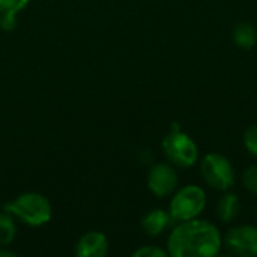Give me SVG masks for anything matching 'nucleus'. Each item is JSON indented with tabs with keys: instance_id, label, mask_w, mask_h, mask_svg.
<instances>
[{
	"instance_id": "dca6fc26",
	"label": "nucleus",
	"mask_w": 257,
	"mask_h": 257,
	"mask_svg": "<svg viewBox=\"0 0 257 257\" xmlns=\"http://www.w3.org/2000/svg\"><path fill=\"white\" fill-rule=\"evenodd\" d=\"M134 257H166L167 253L158 247H154V245H146V247H142L139 250L134 251Z\"/></svg>"
},
{
	"instance_id": "f8f14e48",
	"label": "nucleus",
	"mask_w": 257,
	"mask_h": 257,
	"mask_svg": "<svg viewBox=\"0 0 257 257\" xmlns=\"http://www.w3.org/2000/svg\"><path fill=\"white\" fill-rule=\"evenodd\" d=\"M17 235V226L14 217L9 212L0 214V247H8Z\"/></svg>"
},
{
	"instance_id": "7ed1b4c3",
	"label": "nucleus",
	"mask_w": 257,
	"mask_h": 257,
	"mask_svg": "<svg viewBox=\"0 0 257 257\" xmlns=\"http://www.w3.org/2000/svg\"><path fill=\"white\" fill-rule=\"evenodd\" d=\"M206 206V194L197 185H187L179 190L170 202V218L182 223L197 218Z\"/></svg>"
},
{
	"instance_id": "9b49d317",
	"label": "nucleus",
	"mask_w": 257,
	"mask_h": 257,
	"mask_svg": "<svg viewBox=\"0 0 257 257\" xmlns=\"http://www.w3.org/2000/svg\"><path fill=\"white\" fill-rule=\"evenodd\" d=\"M233 41L244 50H251L257 44L256 27L250 23H239L233 29Z\"/></svg>"
},
{
	"instance_id": "f257e3e1",
	"label": "nucleus",
	"mask_w": 257,
	"mask_h": 257,
	"mask_svg": "<svg viewBox=\"0 0 257 257\" xmlns=\"http://www.w3.org/2000/svg\"><path fill=\"white\" fill-rule=\"evenodd\" d=\"M167 248L173 257H214L220 253L221 236L214 224L193 218L175 227Z\"/></svg>"
},
{
	"instance_id": "f03ea898",
	"label": "nucleus",
	"mask_w": 257,
	"mask_h": 257,
	"mask_svg": "<svg viewBox=\"0 0 257 257\" xmlns=\"http://www.w3.org/2000/svg\"><path fill=\"white\" fill-rule=\"evenodd\" d=\"M5 211L21 220L30 227H41L50 223L53 217L51 203L39 193H23L5 206Z\"/></svg>"
},
{
	"instance_id": "f3484780",
	"label": "nucleus",
	"mask_w": 257,
	"mask_h": 257,
	"mask_svg": "<svg viewBox=\"0 0 257 257\" xmlns=\"http://www.w3.org/2000/svg\"><path fill=\"white\" fill-rule=\"evenodd\" d=\"M17 15L14 14H0V27L5 32H12L17 29Z\"/></svg>"
},
{
	"instance_id": "a211bd4d",
	"label": "nucleus",
	"mask_w": 257,
	"mask_h": 257,
	"mask_svg": "<svg viewBox=\"0 0 257 257\" xmlns=\"http://www.w3.org/2000/svg\"><path fill=\"white\" fill-rule=\"evenodd\" d=\"M0 257H15V253H12V251H3V250H0Z\"/></svg>"
},
{
	"instance_id": "1a4fd4ad",
	"label": "nucleus",
	"mask_w": 257,
	"mask_h": 257,
	"mask_svg": "<svg viewBox=\"0 0 257 257\" xmlns=\"http://www.w3.org/2000/svg\"><path fill=\"white\" fill-rule=\"evenodd\" d=\"M170 214L163 209H154L142 218V229L149 236H158L170 224Z\"/></svg>"
},
{
	"instance_id": "0eeeda50",
	"label": "nucleus",
	"mask_w": 257,
	"mask_h": 257,
	"mask_svg": "<svg viewBox=\"0 0 257 257\" xmlns=\"http://www.w3.org/2000/svg\"><path fill=\"white\" fill-rule=\"evenodd\" d=\"M178 185V175L169 164H157L149 170L148 187L157 197L170 196Z\"/></svg>"
},
{
	"instance_id": "9d476101",
	"label": "nucleus",
	"mask_w": 257,
	"mask_h": 257,
	"mask_svg": "<svg viewBox=\"0 0 257 257\" xmlns=\"http://www.w3.org/2000/svg\"><path fill=\"white\" fill-rule=\"evenodd\" d=\"M239 209H241L239 199L236 194H232V193L224 194L218 200V205H217L218 218L224 223H230L232 220H235L239 214Z\"/></svg>"
},
{
	"instance_id": "ddd939ff",
	"label": "nucleus",
	"mask_w": 257,
	"mask_h": 257,
	"mask_svg": "<svg viewBox=\"0 0 257 257\" xmlns=\"http://www.w3.org/2000/svg\"><path fill=\"white\" fill-rule=\"evenodd\" d=\"M30 0H0V14H14L17 15L23 11Z\"/></svg>"
},
{
	"instance_id": "2eb2a0df",
	"label": "nucleus",
	"mask_w": 257,
	"mask_h": 257,
	"mask_svg": "<svg viewBox=\"0 0 257 257\" xmlns=\"http://www.w3.org/2000/svg\"><path fill=\"white\" fill-rule=\"evenodd\" d=\"M244 145L247 151L257 157V125H251L244 134Z\"/></svg>"
},
{
	"instance_id": "20e7f679",
	"label": "nucleus",
	"mask_w": 257,
	"mask_h": 257,
	"mask_svg": "<svg viewBox=\"0 0 257 257\" xmlns=\"http://www.w3.org/2000/svg\"><path fill=\"white\" fill-rule=\"evenodd\" d=\"M163 149L166 157L179 167H193L199 158L197 145L190 136L181 133L178 123H173L172 133L163 140Z\"/></svg>"
},
{
	"instance_id": "39448f33",
	"label": "nucleus",
	"mask_w": 257,
	"mask_h": 257,
	"mask_svg": "<svg viewBox=\"0 0 257 257\" xmlns=\"http://www.w3.org/2000/svg\"><path fill=\"white\" fill-rule=\"evenodd\" d=\"M202 176L215 190L227 191L235 182V172L230 161L221 154H208L200 164Z\"/></svg>"
},
{
	"instance_id": "4468645a",
	"label": "nucleus",
	"mask_w": 257,
	"mask_h": 257,
	"mask_svg": "<svg viewBox=\"0 0 257 257\" xmlns=\"http://www.w3.org/2000/svg\"><path fill=\"white\" fill-rule=\"evenodd\" d=\"M242 184L250 193L257 194V166L248 167L242 173Z\"/></svg>"
},
{
	"instance_id": "423d86ee",
	"label": "nucleus",
	"mask_w": 257,
	"mask_h": 257,
	"mask_svg": "<svg viewBox=\"0 0 257 257\" xmlns=\"http://www.w3.org/2000/svg\"><path fill=\"white\" fill-rule=\"evenodd\" d=\"M224 244L227 251L233 256H257V227L238 226L230 229L224 238Z\"/></svg>"
},
{
	"instance_id": "6e6552de",
	"label": "nucleus",
	"mask_w": 257,
	"mask_h": 257,
	"mask_svg": "<svg viewBox=\"0 0 257 257\" xmlns=\"http://www.w3.org/2000/svg\"><path fill=\"white\" fill-rule=\"evenodd\" d=\"M78 257H104L108 253V239L102 232H86L75 245Z\"/></svg>"
}]
</instances>
